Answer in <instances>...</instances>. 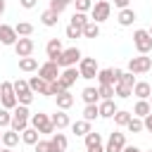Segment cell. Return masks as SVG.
<instances>
[{"label": "cell", "instance_id": "cell-21", "mask_svg": "<svg viewBox=\"0 0 152 152\" xmlns=\"http://www.w3.org/2000/svg\"><path fill=\"white\" fill-rule=\"evenodd\" d=\"M133 95H135L138 100H150V95H152V86H150L147 81H138V83L133 86Z\"/></svg>", "mask_w": 152, "mask_h": 152}, {"label": "cell", "instance_id": "cell-26", "mask_svg": "<svg viewBox=\"0 0 152 152\" xmlns=\"http://www.w3.org/2000/svg\"><path fill=\"white\" fill-rule=\"evenodd\" d=\"M57 21H59V14H57V12H52V10H45V12L40 14V24H43V26H48V28L57 26Z\"/></svg>", "mask_w": 152, "mask_h": 152}, {"label": "cell", "instance_id": "cell-38", "mask_svg": "<svg viewBox=\"0 0 152 152\" xmlns=\"http://www.w3.org/2000/svg\"><path fill=\"white\" fill-rule=\"evenodd\" d=\"M33 152H57V150H55L52 140H38L33 145Z\"/></svg>", "mask_w": 152, "mask_h": 152}, {"label": "cell", "instance_id": "cell-57", "mask_svg": "<svg viewBox=\"0 0 152 152\" xmlns=\"http://www.w3.org/2000/svg\"><path fill=\"white\" fill-rule=\"evenodd\" d=\"M150 152H152V150H150Z\"/></svg>", "mask_w": 152, "mask_h": 152}, {"label": "cell", "instance_id": "cell-54", "mask_svg": "<svg viewBox=\"0 0 152 152\" xmlns=\"http://www.w3.org/2000/svg\"><path fill=\"white\" fill-rule=\"evenodd\" d=\"M147 31H150V36H152V26H150V28H147Z\"/></svg>", "mask_w": 152, "mask_h": 152}, {"label": "cell", "instance_id": "cell-42", "mask_svg": "<svg viewBox=\"0 0 152 152\" xmlns=\"http://www.w3.org/2000/svg\"><path fill=\"white\" fill-rule=\"evenodd\" d=\"M66 5H69V0H50V7H48V10H52V12L62 14V12L66 10Z\"/></svg>", "mask_w": 152, "mask_h": 152}, {"label": "cell", "instance_id": "cell-10", "mask_svg": "<svg viewBox=\"0 0 152 152\" xmlns=\"http://www.w3.org/2000/svg\"><path fill=\"white\" fill-rule=\"evenodd\" d=\"M59 74H62V69H59V66H57V62H52V59H48V62H43V64L38 66V76H40L43 81H48V83L57 81V78H59Z\"/></svg>", "mask_w": 152, "mask_h": 152}, {"label": "cell", "instance_id": "cell-8", "mask_svg": "<svg viewBox=\"0 0 152 152\" xmlns=\"http://www.w3.org/2000/svg\"><path fill=\"white\" fill-rule=\"evenodd\" d=\"M128 71H131V74H138V76L152 71V57H147V55L131 57V59H128Z\"/></svg>", "mask_w": 152, "mask_h": 152}, {"label": "cell", "instance_id": "cell-16", "mask_svg": "<svg viewBox=\"0 0 152 152\" xmlns=\"http://www.w3.org/2000/svg\"><path fill=\"white\" fill-rule=\"evenodd\" d=\"M62 52H64L62 38H50V40H48V45H45V55H48V59H52V62H55Z\"/></svg>", "mask_w": 152, "mask_h": 152}, {"label": "cell", "instance_id": "cell-2", "mask_svg": "<svg viewBox=\"0 0 152 152\" xmlns=\"http://www.w3.org/2000/svg\"><path fill=\"white\" fill-rule=\"evenodd\" d=\"M0 104H2L5 109H10V112L19 104L17 93H14V83H12V81H2V83H0Z\"/></svg>", "mask_w": 152, "mask_h": 152}, {"label": "cell", "instance_id": "cell-29", "mask_svg": "<svg viewBox=\"0 0 152 152\" xmlns=\"http://www.w3.org/2000/svg\"><path fill=\"white\" fill-rule=\"evenodd\" d=\"M50 140H52V145H55V150H57V152H64V150H66V145H69L66 135H64V133H59V131H57V133H52V135H50Z\"/></svg>", "mask_w": 152, "mask_h": 152}, {"label": "cell", "instance_id": "cell-25", "mask_svg": "<svg viewBox=\"0 0 152 152\" xmlns=\"http://www.w3.org/2000/svg\"><path fill=\"white\" fill-rule=\"evenodd\" d=\"M55 100H57V109H69L71 104H74V95L69 93V90H64V93H59V95H55Z\"/></svg>", "mask_w": 152, "mask_h": 152}, {"label": "cell", "instance_id": "cell-12", "mask_svg": "<svg viewBox=\"0 0 152 152\" xmlns=\"http://www.w3.org/2000/svg\"><path fill=\"white\" fill-rule=\"evenodd\" d=\"M28 88H31L33 93L43 95V97H52V93H50V83L43 81L40 76H31V78H28Z\"/></svg>", "mask_w": 152, "mask_h": 152}, {"label": "cell", "instance_id": "cell-53", "mask_svg": "<svg viewBox=\"0 0 152 152\" xmlns=\"http://www.w3.org/2000/svg\"><path fill=\"white\" fill-rule=\"evenodd\" d=\"M0 145H2V128H0Z\"/></svg>", "mask_w": 152, "mask_h": 152}, {"label": "cell", "instance_id": "cell-37", "mask_svg": "<svg viewBox=\"0 0 152 152\" xmlns=\"http://www.w3.org/2000/svg\"><path fill=\"white\" fill-rule=\"evenodd\" d=\"M114 95L121 97V100H126V97L133 95V88H131V86H124V83H116V86H114Z\"/></svg>", "mask_w": 152, "mask_h": 152}, {"label": "cell", "instance_id": "cell-45", "mask_svg": "<svg viewBox=\"0 0 152 152\" xmlns=\"http://www.w3.org/2000/svg\"><path fill=\"white\" fill-rule=\"evenodd\" d=\"M119 83H124V86H131V88H133L138 81H135V76H133L131 71H124V74H121V78H119Z\"/></svg>", "mask_w": 152, "mask_h": 152}, {"label": "cell", "instance_id": "cell-44", "mask_svg": "<svg viewBox=\"0 0 152 152\" xmlns=\"http://www.w3.org/2000/svg\"><path fill=\"white\" fill-rule=\"evenodd\" d=\"M64 33H66V38H74V40H76V38H81V36H83V28H78V26H71V24H69V26L64 28Z\"/></svg>", "mask_w": 152, "mask_h": 152}, {"label": "cell", "instance_id": "cell-34", "mask_svg": "<svg viewBox=\"0 0 152 152\" xmlns=\"http://www.w3.org/2000/svg\"><path fill=\"white\" fill-rule=\"evenodd\" d=\"M88 21H90V19H88V14H86V12H74L69 24H71V26H78V28H83Z\"/></svg>", "mask_w": 152, "mask_h": 152}, {"label": "cell", "instance_id": "cell-19", "mask_svg": "<svg viewBox=\"0 0 152 152\" xmlns=\"http://www.w3.org/2000/svg\"><path fill=\"white\" fill-rule=\"evenodd\" d=\"M119 26H133V21L138 19V14H135V10H131V7H126V10H119Z\"/></svg>", "mask_w": 152, "mask_h": 152}, {"label": "cell", "instance_id": "cell-51", "mask_svg": "<svg viewBox=\"0 0 152 152\" xmlns=\"http://www.w3.org/2000/svg\"><path fill=\"white\" fill-rule=\"evenodd\" d=\"M5 7H7V5H5V0H0V17L5 14Z\"/></svg>", "mask_w": 152, "mask_h": 152}, {"label": "cell", "instance_id": "cell-35", "mask_svg": "<svg viewBox=\"0 0 152 152\" xmlns=\"http://www.w3.org/2000/svg\"><path fill=\"white\" fill-rule=\"evenodd\" d=\"M83 140H86V150H90V147H97V145H102V135H100V133H95V131H90V133H88V135H86Z\"/></svg>", "mask_w": 152, "mask_h": 152}, {"label": "cell", "instance_id": "cell-18", "mask_svg": "<svg viewBox=\"0 0 152 152\" xmlns=\"http://www.w3.org/2000/svg\"><path fill=\"white\" fill-rule=\"evenodd\" d=\"M50 119H52V124H55V128H57V131H62V128L71 126V119H69V114H66L64 109H57L55 114H50Z\"/></svg>", "mask_w": 152, "mask_h": 152}, {"label": "cell", "instance_id": "cell-58", "mask_svg": "<svg viewBox=\"0 0 152 152\" xmlns=\"http://www.w3.org/2000/svg\"><path fill=\"white\" fill-rule=\"evenodd\" d=\"M95 2H97V0H95Z\"/></svg>", "mask_w": 152, "mask_h": 152}, {"label": "cell", "instance_id": "cell-24", "mask_svg": "<svg viewBox=\"0 0 152 152\" xmlns=\"http://www.w3.org/2000/svg\"><path fill=\"white\" fill-rule=\"evenodd\" d=\"M81 97H83V102H86V104H100V93H97V88H93V86L83 88Z\"/></svg>", "mask_w": 152, "mask_h": 152}, {"label": "cell", "instance_id": "cell-11", "mask_svg": "<svg viewBox=\"0 0 152 152\" xmlns=\"http://www.w3.org/2000/svg\"><path fill=\"white\" fill-rule=\"evenodd\" d=\"M124 147H126V133H119V131L109 133L104 142V152H124Z\"/></svg>", "mask_w": 152, "mask_h": 152}, {"label": "cell", "instance_id": "cell-1", "mask_svg": "<svg viewBox=\"0 0 152 152\" xmlns=\"http://www.w3.org/2000/svg\"><path fill=\"white\" fill-rule=\"evenodd\" d=\"M28 124H31V112H28V107L17 104V107L12 109V124H10V128L17 131V133H21V131L28 128Z\"/></svg>", "mask_w": 152, "mask_h": 152}, {"label": "cell", "instance_id": "cell-56", "mask_svg": "<svg viewBox=\"0 0 152 152\" xmlns=\"http://www.w3.org/2000/svg\"><path fill=\"white\" fill-rule=\"evenodd\" d=\"M69 2H74V0H69Z\"/></svg>", "mask_w": 152, "mask_h": 152}, {"label": "cell", "instance_id": "cell-4", "mask_svg": "<svg viewBox=\"0 0 152 152\" xmlns=\"http://www.w3.org/2000/svg\"><path fill=\"white\" fill-rule=\"evenodd\" d=\"M81 59H83V55H81V50L74 45V48H66V50H64L55 62H57V66H59V69H69V66H76Z\"/></svg>", "mask_w": 152, "mask_h": 152}, {"label": "cell", "instance_id": "cell-13", "mask_svg": "<svg viewBox=\"0 0 152 152\" xmlns=\"http://www.w3.org/2000/svg\"><path fill=\"white\" fill-rule=\"evenodd\" d=\"M33 48H36L33 38H19L17 45H14V52H17V57L21 59V57H31V55H33Z\"/></svg>", "mask_w": 152, "mask_h": 152}, {"label": "cell", "instance_id": "cell-55", "mask_svg": "<svg viewBox=\"0 0 152 152\" xmlns=\"http://www.w3.org/2000/svg\"><path fill=\"white\" fill-rule=\"evenodd\" d=\"M150 104H152V95H150Z\"/></svg>", "mask_w": 152, "mask_h": 152}, {"label": "cell", "instance_id": "cell-33", "mask_svg": "<svg viewBox=\"0 0 152 152\" xmlns=\"http://www.w3.org/2000/svg\"><path fill=\"white\" fill-rule=\"evenodd\" d=\"M133 119V112H126V109H119L114 114V124L116 126H128V121Z\"/></svg>", "mask_w": 152, "mask_h": 152}, {"label": "cell", "instance_id": "cell-20", "mask_svg": "<svg viewBox=\"0 0 152 152\" xmlns=\"http://www.w3.org/2000/svg\"><path fill=\"white\" fill-rule=\"evenodd\" d=\"M97 83L100 86H116L119 78L114 76V69H100L97 71Z\"/></svg>", "mask_w": 152, "mask_h": 152}, {"label": "cell", "instance_id": "cell-31", "mask_svg": "<svg viewBox=\"0 0 152 152\" xmlns=\"http://www.w3.org/2000/svg\"><path fill=\"white\" fill-rule=\"evenodd\" d=\"M19 69L26 71V74H28V71H36V69H38V59H36V57H21V59H19Z\"/></svg>", "mask_w": 152, "mask_h": 152}, {"label": "cell", "instance_id": "cell-14", "mask_svg": "<svg viewBox=\"0 0 152 152\" xmlns=\"http://www.w3.org/2000/svg\"><path fill=\"white\" fill-rule=\"evenodd\" d=\"M17 40H19V36H17V31H14V26H10V24H0V43L2 45H17Z\"/></svg>", "mask_w": 152, "mask_h": 152}, {"label": "cell", "instance_id": "cell-23", "mask_svg": "<svg viewBox=\"0 0 152 152\" xmlns=\"http://www.w3.org/2000/svg\"><path fill=\"white\" fill-rule=\"evenodd\" d=\"M147 114H152V104H150V100H138V102H135V107H133V116L145 119Z\"/></svg>", "mask_w": 152, "mask_h": 152}, {"label": "cell", "instance_id": "cell-50", "mask_svg": "<svg viewBox=\"0 0 152 152\" xmlns=\"http://www.w3.org/2000/svg\"><path fill=\"white\" fill-rule=\"evenodd\" d=\"M88 152H104V145H97V147H90Z\"/></svg>", "mask_w": 152, "mask_h": 152}, {"label": "cell", "instance_id": "cell-6", "mask_svg": "<svg viewBox=\"0 0 152 152\" xmlns=\"http://www.w3.org/2000/svg\"><path fill=\"white\" fill-rule=\"evenodd\" d=\"M109 14H112V2L109 0H97L93 5V10H90V21L102 24V21L109 19Z\"/></svg>", "mask_w": 152, "mask_h": 152}, {"label": "cell", "instance_id": "cell-30", "mask_svg": "<svg viewBox=\"0 0 152 152\" xmlns=\"http://www.w3.org/2000/svg\"><path fill=\"white\" fill-rule=\"evenodd\" d=\"M14 31H17L19 38H28V36L33 33V24H31V21H19V24L14 26Z\"/></svg>", "mask_w": 152, "mask_h": 152}, {"label": "cell", "instance_id": "cell-40", "mask_svg": "<svg viewBox=\"0 0 152 152\" xmlns=\"http://www.w3.org/2000/svg\"><path fill=\"white\" fill-rule=\"evenodd\" d=\"M100 100H114V86H97Z\"/></svg>", "mask_w": 152, "mask_h": 152}, {"label": "cell", "instance_id": "cell-49", "mask_svg": "<svg viewBox=\"0 0 152 152\" xmlns=\"http://www.w3.org/2000/svg\"><path fill=\"white\" fill-rule=\"evenodd\" d=\"M124 152H142V150H140V147H135V145H126V147H124Z\"/></svg>", "mask_w": 152, "mask_h": 152}, {"label": "cell", "instance_id": "cell-47", "mask_svg": "<svg viewBox=\"0 0 152 152\" xmlns=\"http://www.w3.org/2000/svg\"><path fill=\"white\" fill-rule=\"evenodd\" d=\"M142 124H145V131H150V133H152V114H147V116L142 119Z\"/></svg>", "mask_w": 152, "mask_h": 152}, {"label": "cell", "instance_id": "cell-41", "mask_svg": "<svg viewBox=\"0 0 152 152\" xmlns=\"http://www.w3.org/2000/svg\"><path fill=\"white\" fill-rule=\"evenodd\" d=\"M10 124H12V112L0 107V128H10Z\"/></svg>", "mask_w": 152, "mask_h": 152}, {"label": "cell", "instance_id": "cell-43", "mask_svg": "<svg viewBox=\"0 0 152 152\" xmlns=\"http://www.w3.org/2000/svg\"><path fill=\"white\" fill-rule=\"evenodd\" d=\"M74 5H76V12H86V14H88L95 2H93V0H74Z\"/></svg>", "mask_w": 152, "mask_h": 152}, {"label": "cell", "instance_id": "cell-5", "mask_svg": "<svg viewBox=\"0 0 152 152\" xmlns=\"http://www.w3.org/2000/svg\"><path fill=\"white\" fill-rule=\"evenodd\" d=\"M133 45H135V50L140 55H147L152 50V36H150V31L147 28H135L133 31Z\"/></svg>", "mask_w": 152, "mask_h": 152}, {"label": "cell", "instance_id": "cell-46", "mask_svg": "<svg viewBox=\"0 0 152 152\" xmlns=\"http://www.w3.org/2000/svg\"><path fill=\"white\" fill-rule=\"evenodd\" d=\"M36 2H38V0H19V5H21L24 10H33V7H36Z\"/></svg>", "mask_w": 152, "mask_h": 152}, {"label": "cell", "instance_id": "cell-52", "mask_svg": "<svg viewBox=\"0 0 152 152\" xmlns=\"http://www.w3.org/2000/svg\"><path fill=\"white\" fill-rule=\"evenodd\" d=\"M0 152H12V150L10 147H0Z\"/></svg>", "mask_w": 152, "mask_h": 152}, {"label": "cell", "instance_id": "cell-3", "mask_svg": "<svg viewBox=\"0 0 152 152\" xmlns=\"http://www.w3.org/2000/svg\"><path fill=\"white\" fill-rule=\"evenodd\" d=\"M31 126H33L38 133H43V135H52V133L57 131L55 124H52V119H50V114H45V112L31 114Z\"/></svg>", "mask_w": 152, "mask_h": 152}, {"label": "cell", "instance_id": "cell-28", "mask_svg": "<svg viewBox=\"0 0 152 152\" xmlns=\"http://www.w3.org/2000/svg\"><path fill=\"white\" fill-rule=\"evenodd\" d=\"M71 131H74L76 135H83V138H86V135L90 133V121L78 119V121H74V124H71Z\"/></svg>", "mask_w": 152, "mask_h": 152}, {"label": "cell", "instance_id": "cell-48", "mask_svg": "<svg viewBox=\"0 0 152 152\" xmlns=\"http://www.w3.org/2000/svg\"><path fill=\"white\" fill-rule=\"evenodd\" d=\"M128 2H131V0H114V7H119V10H126V7H128Z\"/></svg>", "mask_w": 152, "mask_h": 152}, {"label": "cell", "instance_id": "cell-39", "mask_svg": "<svg viewBox=\"0 0 152 152\" xmlns=\"http://www.w3.org/2000/svg\"><path fill=\"white\" fill-rule=\"evenodd\" d=\"M131 133H142L145 131V124H142V119H138V116H133L131 121H128V126H126Z\"/></svg>", "mask_w": 152, "mask_h": 152}, {"label": "cell", "instance_id": "cell-32", "mask_svg": "<svg viewBox=\"0 0 152 152\" xmlns=\"http://www.w3.org/2000/svg\"><path fill=\"white\" fill-rule=\"evenodd\" d=\"M97 116H100V107H97V104H86V107H83V119H86V121L93 124Z\"/></svg>", "mask_w": 152, "mask_h": 152}, {"label": "cell", "instance_id": "cell-7", "mask_svg": "<svg viewBox=\"0 0 152 152\" xmlns=\"http://www.w3.org/2000/svg\"><path fill=\"white\" fill-rule=\"evenodd\" d=\"M14 93H17L19 104H24V107H28L33 102V97H36V93L28 88V81H24V78H17L14 81Z\"/></svg>", "mask_w": 152, "mask_h": 152}, {"label": "cell", "instance_id": "cell-27", "mask_svg": "<svg viewBox=\"0 0 152 152\" xmlns=\"http://www.w3.org/2000/svg\"><path fill=\"white\" fill-rule=\"evenodd\" d=\"M40 140V133L33 128V126H28L26 131H21V142H26V145H36Z\"/></svg>", "mask_w": 152, "mask_h": 152}, {"label": "cell", "instance_id": "cell-17", "mask_svg": "<svg viewBox=\"0 0 152 152\" xmlns=\"http://www.w3.org/2000/svg\"><path fill=\"white\" fill-rule=\"evenodd\" d=\"M100 116L102 119H114V114L119 112V107H116V102L114 100H100Z\"/></svg>", "mask_w": 152, "mask_h": 152}, {"label": "cell", "instance_id": "cell-22", "mask_svg": "<svg viewBox=\"0 0 152 152\" xmlns=\"http://www.w3.org/2000/svg\"><path fill=\"white\" fill-rule=\"evenodd\" d=\"M19 138H21V133H17V131H12V128L2 131V147H10V150H14V147L19 145Z\"/></svg>", "mask_w": 152, "mask_h": 152}, {"label": "cell", "instance_id": "cell-15", "mask_svg": "<svg viewBox=\"0 0 152 152\" xmlns=\"http://www.w3.org/2000/svg\"><path fill=\"white\" fill-rule=\"evenodd\" d=\"M76 78H81V74H78V66H69V69H62V74H59V83L69 90L74 83H76Z\"/></svg>", "mask_w": 152, "mask_h": 152}, {"label": "cell", "instance_id": "cell-36", "mask_svg": "<svg viewBox=\"0 0 152 152\" xmlns=\"http://www.w3.org/2000/svg\"><path fill=\"white\" fill-rule=\"evenodd\" d=\"M83 36H86V38H97V36H100V24L88 21V24L83 26Z\"/></svg>", "mask_w": 152, "mask_h": 152}, {"label": "cell", "instance_id": "cell-9", "mask_svg": "<svg viewBox=\"0 0 152 152\" xmlns=\"http://www.w3.org/2000/svg\"><path fill=\"white\" fill-rule=\"evenodd\" d=\"M97 71H100V66H97V59H95V57H83V59L78 62V74H81V78L93 81V78H97Z\"/></svg>", "mask_w": 152, "mask_h": 152}]
</instances>
